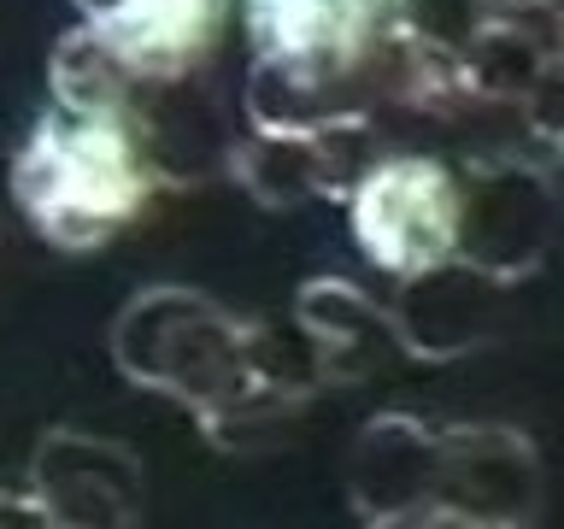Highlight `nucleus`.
I'll list each match as a JSON object with an SVG mask.
<instances>
[{
  "label": "nucleus",
  "instance_id": "obj_1",
  "mask_svg": "<svg viewBox=\"0 0 564 529\" xmlns=\"http://www.w3.org/2000/svg\"><path fill=\"white\" fill-rule=\"evenodd\" d=\"M405 24H417L412 0H241V123L312 130L377 118L388 106V53Z\"/></svg>",
  "mask_w": 564,
  "mask_h": 529
},
{
  "label": "nucleus",
  "instance_id": "obj_2",
  "mask_svg": "<svg viewBox=\"0 0 564 529\" xmlns=\"http://www.w3.org/2000/svg\"><path fill=\"white\" fill-rule=\"evenodd\" d=\"M7 188L35 241L59 253H95L123 236L165 183L123 112H77L53 100L12 153Z\"/></svg>",
  "mask_w": 564,
  "mask_h": 529
},
{
  "label": "nucleus",
  "instance_id": "obj_3",
  "mask_svg": "<svg viewBox=\"0 0 564 529\" xmlns=\"http://www.w3.org/2000/svg\"><path fill=\"white\" fill-rule=\"evenodd\" d=\"M106 347L123 382L188 406L194 418L229 406L271 370L306 359L264 317L229 312L224 300L183 289V282H153L123 300Z\"/></svg>",
  "mask_w": 564,
  "mask_h": 529
},
{
  "label": "nucleus",
  "instance_id": "obj_4",
  "mask_svg": "<svg viewBox=\"0 0 564 529\" xmlns=\"http://www.w3.org/2000/svg\"><path fill=\"white\" fill-rule=\"evenodd\" d=\"M564 224L558 176L529 153L458 159V247L453 259L500 282H529L546 264Z\"/></svg>",
  "mask_w": 564,
  "mask_h": 529
},
{
  "label": "nucleus",
  "instance_id": "obj_5",
  "mask_svg": "<svg viewBox=\"0 0 564 529\" xmlns=\"http://www.w3.org/2000/svg\"><path fill=\"white\" fill-rule=\"evenodd\" d=\"M347 229L388 277H412L458 247V165L435 153H377L347 194Z\"/></svg>",
  "mask_w": 564,
  "mask_h": 529
},
{
  "label": "nucleus",
  "instance_id": "obj_6",
  "mask_svg": "<svg viewBox=\"0 0 564 529\" xmlns=\"http://www.w3.org/2000/svg\"><path fill=\"white\" fill-rule=\"evenodd\" d=\"M546 518V465L518 423H441L430 529H529Z\"/></svg>",
  "mask_w": 564,
  "mask_h": 529
},
{
  "label": "nucleus",
  "instance_id": "obj_7",
  "mask_svg": "<svg viewBox=\"0 0 564 529\" xmlns=\"http://www.w3.org/2000/svg\"><path fill=\"white\" fill-rule=\"evenodd\" d=\"M377 118L312 123V130H253L229 141L224 176L264 212H300L317 201H347L365 165L377 159Z\"/></svg>",
  "mask_w": 564,
  "mask_h": 529
},
{
  "label": "nucleus",
  "instance_id": "obj_8",
  "mask_svg": "<svg viewBox=\"0 0 564 529\" xmlns=\"http://www.w3.org/2000/svg\"><path fill=\"white\" fill-rule=\"evenodd\" d=\"M30 494L47 529H135L148 518V465L130 441L53 423L30 453Z\"/></svg>",
  "mask_w": 564,
  "mask_h": 529
},
{
  "label": "nucleus",
  "instance_id": "obj_9",
  "mask_svg": "<svg viewBox=\"0 0 564 529\" xmlns=\"http://www.w3.org/2000/svg\"><path fill=\"white\" fill-rule=\"evenodd\" d=\"M511 324V282L476 271L465 259H441L430 271L400 277L388 300V330L412 365H458L494 347Z\"/></svg>",
  "mask_w": 564,
  "mask_h": 529
},
{
  "label": "nucleus",
  "instance_id": "obj_10",
  "mask_svg": "<svg viewBox=\"0 0 564 529\" xmlns=\"http://www.w3.org/2000/svg\"><path fill=\"white\" fill-rule=\"evenodd\" d=\"M441 423L417 412H377L347 441L341 494L347 511L370 529H430L435 511Z\"/></svg>",
  "mask_w": 564,
  "mask_h": 529
},
{
  "label": "nucleus",
  "instance_id": "obj_11",
  "mask_svg": "<svg viewBox=\"0 0 564 529\" xmlns=\"http://www.w3.org/2000/svg\"><path fill=\"white\" fill-rule=\"evenodd\" d=\"M77 24L95 30L141 83H171L206 71L229 0H77Z\"/></svg>",
  "mask_w": 564,
  "mask_h": 529
},
{
  "label": "nucleus",
  "instance_id": "obj_12",
  "mask_svg": "<svg viewBox=\"0 0 564 529\" xmlns=\"http://www.w3.org/2000/svg\"><path fill=\"white\" fill-rule=\"evenodd\" d=\"M294 330L300 353H306L312 377L324 388H352L365 377H377V365L394 347L388 330V300L365 294L352 277H312L294 294Z\"/></svg>",
  "mask_w": 564,
  "mask_h": 529
},
{
  "label": "nucleus",
  "instance_id": "obj_13",
  "mask_svg": "<svg viewBox=\"0 0 564 529\" xmlns=\"http://www.w3.org/2000/svg\"><path fill=\"white\" fill-rule=\"evenodd\" d=\"M317 395H324V382L312 377L306 359H294V365L259 377L247 395H236L229 406H218V412H206L194 423H200L206 447H218L224 458H271L300 435V423H306Z\"/></svg>",
  "mask_w": 564,
  "mask_h": 529
},
{
  "label": "nucleus",
  "instance_id": "obj_14",
  "mask_svg": "<svg viewBox=\"0 0 564 529\" xmlns=\"http://www.w3.org/2000/svg\"><path fill=\"white\" fill-rule=\"evenodd\" d=\"M465 53H470L476 83H482V100L511 106V112H523L529 95L564 65V42H558L546 7L511 12V18H470Z\"/></svg>",
  "mask_w": 564,
  "mask_h": 529
},
{
  "label": "nucleus",
  "instance_id": "obj_15",
  "mask_svg": "<svg viewBox=\"0 0 564 529\" xmlns=\"http://www.w3.org/2000/svg\"><path fill=\"white\" fill-rule=\"evenodd\" d=\"M388 106L417 112V118H470L488 100H482V83H476L465 47L405 24V35L388 53Z\"/></svg>",
  "mask_w": 564,
  "mask_h": 529
},
{
  "label": "nucleus",
  "instance_id": "obj_16",
  "mask_svg": "<svg viewBox=\"0 0 564 529\" xmlns=\"http://www.w3.org/2000/svg\"><path fill=\"white\" fill-rule=\"evenodd\" d=\"M47 88H53V100H59V106H77V112H123V106L135 100L141 77L100 42L95 30L70 24L59 42H53Z\"/></svg>",
  "mask_w": 564,
  "mask_h": 529
},
{
  "label": "nucleus",
  "instance_id": "obj_17",
  "mask_svg": "<svg viewBox=\"0 0 564 529\" xmlns=\"http://www.w3.org/2000/svg\"><path fill=\"white\" fill-rule=\"evenodd\" d=\"M0 529H47V511L30 488H0Z\"/></svg>",
  "mask_w": 564,
  "mask_h": 529
},
{
  "label": "nucleus",
  "instance_id": "obj_18",
  "mask_svg": "<svg viewBox=\"0 0 564 529\" xmlns=\"http://www.w3.org/2000/svg\"><path fill=\"white\" fill-rule=\"evenodd\" d=\"M546 0H470V18H511V12H541Z\"/></svg>",
  "mask_w": 564,
  "mask_h": 529
},
{
  "label": "nucleus",
  "instance_id": "obj_19",
  "mask_svg": "<svg viewBox=\"0 0 564 529\" xmlns=\"http://www.w3.org/2000/svg\"><path fill=\"white\" fill-rule=\"evenodd\" d=\"M546 18H553V30H558V42H564V0H546Z\"/></svg>",
  "mask_w": 564,
  "mask_h": 529
},
{
  "label": "nucleus",
  "instance_id": "obj_20",
  "mask_svg": "<svg viewBox=\"0 0 564 529\" xmlns=\"http://www.w3.org/2000/svg\"><path fill=\"white\" fill-rule=\"evenodd\" d=\"M553 153H558V159H564V130H558V136H553Z\"/></svg>",
  "mask_w": 564,
  "mask_h": 529
}]
</instances>
